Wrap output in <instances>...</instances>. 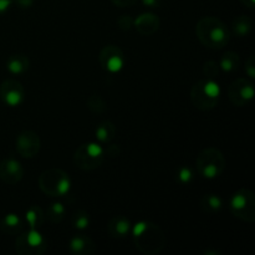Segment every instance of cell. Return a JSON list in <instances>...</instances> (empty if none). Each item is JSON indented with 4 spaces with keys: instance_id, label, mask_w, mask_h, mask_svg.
Wrapping results in <instances>:
<instances>
[{
    "instance_id": "obj_3",
    "label": "cell",
    "mask_w": 255,
    "mask_h": 255,
    "mask_svg": "<svg viewBox=\"0 0 255 255\" xmlns=\"http://www.w3.org/2000/svg\"><path fill=\"white\" fill-rule=\"evenodd\" d=\"M221 97V87L214 79L203 77L193 85L191 90V100L194 107L201 111H211L218 105Z\"/></svg>"
},
{
    "instance_id": "obj_21",
    "label": "cell",
    "mask_w": 255,
    "mask_h": 255,
    "mask_svg": "<svg viewBox=\"0 0 255 255\" xmlns=\"http://www.w3.org/2000/svg\"><path fill=\"white\" fill-rule=\"evenodd\" d=\"M252 29H253V21L247 15H239L232 22V31L238 37H244L249 35Z\"/></svg>"
},
{
    "instance_id": "obj_7",
    "label": "cell",
    "mask_w": 255,
    "mask_h": 255,
    "mask_svg": "<svg viewBox=\"0 0 255 255\" xmlns=\"http://www.w3.org/2000/svg\"><path fill=\"white\" fill-rule=\"evenodd\" d=\"M104 158V148L100 144L89 142L81 144L76 149L74 154V163L82 171H94L101 166Z\"/></svg>"
},
{
    "instance_id": "obj_1",
    "label": "cell",
    "mask_w": 255,
    "mask_h": 255,
    "mask_svg": "<svg viewBox=\"0 0 255 255\" xmlns=\"http://www.w3.org/2000/svg\"><path fill=\"white\" fill-rule=\"evenodd\" d=\"M136 248L142 254L157 255L166 246V236L161 227L149 221H141L132 228Z\"/></svg>"
},
{
    "instance_id": "obj_24",
    "label": "cell",
    "mask_w": 255,
    "mask_h": 255,
    "mask_svg": "<svg viewBox=\"0 0 255 255\" xmlns=\"http://www.w3.org/2000/svg\"><path fill=\"white\" fill-rule=\"evenodd\" d=\"M65 212L66 211H65V207L62 206V203L55 202V203H51L47 207L46 213H45V219L51 222L52 224H57L64 219Z\"/></svg>"
},
{
    "instance_id": "obj_11",
    "label": "cell",
    "mask_w": 255,
    "mask_h": 255,
    "mask_svg": "<svg viewBox=\"0 0 255 255\" xmlns=\"http://www.w3.org/2000/svg\"><path fill=\"white\" fill-rule=\"evenodd\" d=\"M0 99L10 107H17L24 102L25 90L16 79H6L0 85Z\"/></svg>"
},
{
    "instance_id": "obj_36",
    "label": "cell",
    "mask_w": 255,
    "mask_h": 255,
    "mask_svg": "<svg viewBox=\"0 0 255 255\" xmlns=\"http://www.w3.org/2000/svg\"><path fill=\"white\" fill-rule=\"evenodd\" d=\"M242 4L246 5L247 7H249V9H253L254 5H255V0H241Z\"/></svg>"
},
{
    "instance_id": "obj_14",
    "label": "cell",
    "mask_w": 255,
    "mask_h": 255,
    "mask_svg": "<svg viewBox=\"0 0 255 255\" xmlns=\"http://www.w3.org/2000/svg\"><path fill=\"white\" fill-rule=\"evenodd\" d=\"M133 25L137 31L141 35H143V36H151V35H153L159 29L161 21H159V17L156 14L143 12L137 19H134Z\"/></svg>"
},
{
    "instance_id": "obj_4",
    "label": "cell",
    "mask_w": 255,
    "mask_h": 255,
    "mask_svg": "<svg viewBox=\"0 0 255 255\" xmlns=\"http://www.w3.org/2000/svg\"><path fill=\"white\" fill-rule=\"evenodd\" d=\"M197 172L201 177L214 179L223 173L226 168V158L216 147H207L202 149L196 161Z\"/></svg>"
},
{
    "instance_id": "obj_26",
    "label": "cell",
    "mask_w": 255,
    "mask_h": 255,
    "mask_svg": "<svg viewBox=\"0 0 255 255\" xmlns=\"http://www.w3.org/2000/svg\"><path fill=\"white\" fill-rule=\"evenodd\" d=\"M71 223L74 228L79 229V231H84V229L89 228L90 226V216L86 211L84 209H79L74 213L71 218Z\"/></svg>"
},
{
    "instance_id": "obj_5",
    "label": "cell",
    "mask_w": 255,
    "mask_h": 255,
    "mask_svg": "<svg viewBox=\"0 0 255 255\" xmlns=\"http://www.w3.org/2000/svg\"><path fill=\"white\" fill-rule=\"evenodd\" d=\"M39 187L46 196L64 197L69 193L71 181L69 174L60 168H50L39 177Z\"/></svg>"
},
{
    "instance_id": "obj_32",
    "label": "cell",
    "mask_w": 255,
    "mask_h": 255,
    "mask_svg": "<svg viewBox=\"0 0 255 255\" xmlns=\"http://www.w3.org/2000/svg\"><path fill=\"white\" fill-rule=\"evenodd\" d=\"M12 2H14V0H0V15L5 14L10 9Z\"/></svg>"
},
{
    "instance_id": "obj_12",
    "label": "cell",
    "mask_w": 255,
    "mask_h": 255,
    "mask_svg": "<svg viewBox=\"0 0 255 255\" xmlns=\"http://www.w3.org/2000/svg\"><path fill=\"white\" fill-rule=\"evenodd\" d=\"M40 137L34 131H22L15 142L16 152L24 158H34L40 151Z\"/></svg>"
},
{
    "instance_id": "obj_17",
    "label": "cell",
    "mask_w": 255,
    "mask_h": 255,
    "mask_svg": "<svg viewBox=\"0 0 255 255\" xmlns=\"http://www.w3.org/2000/svg\"><path fill=\"white\" fill-rule=\"evenodd\" d=\"M22 228H24V224L17 214L7 213L0 221V229L2 233L9 234V236H17L21 233Z\"/></svg>"
},
{
    "instance_id": "obj_2",
    "label": "cell",
    "mask_w": 255,
    "mask_h": 255,
    "mask_svg": "<svg viewBox=\"0 0 255 255\" xmlns=\"http://www.w3.org/2000/svg\"><path fill=\"white\" fill-rule=\"evenodd\" d=\"M196 34L199 41L209 49H222L231 39V31L224 22L214 16H206L197 22Z\"/></svg>"
},
{
    "instance_id": "obj_16",
    "label": "cell",
    "mask_w": 255,
    "mask_h": 255,
    "mask_svg": "<svg viewBox=\"0 0 255 255\" xmlns=\"http://www.w3.org/2000/svg\"><path fill=\"white\" fill-rule=\"evenodd\" d=\"M70 251L75 255H90L96 251V246L90 237L77 234L70 241Z\"/></svg>"
},
{
    "instance_id": "obj_29",
    "label": "cell",
    "mask_w": 255,
    "mask_h": 255,
    "mask_svg": "<svg viewBox=\"0 0 255 255\" xmlns=\"http://www.w3.org/2000/svg\"><path fill=\"white\" fill-rule=\"evenodd\" d=\"M133 21L131 15H121L117 20V24H119V27L124 31H128L132 26H133Z\"/></svg>"
},
{
    "instance_id": "obj_30",
    "label": "cell",
    "mask_w": 255,
    "mask_h": 255,
    "mask_svg": "<svg viewBox=\"0 0 255 255\" xmlns=\"http://www.w3.org/2000/svg\"><path fill=\"white\" fill-rule=\"evenodd\" d=\"M244 70H246V74L248 75L251 79H254L255 77V57L252 55L247 59L246 66H244Z\"/></svg>"
},
{
    "instance_id": "obj_20",
    "label": "cell",
    "mask_w": 255,
    "mask_h": 255,
    "mask_svg": "<svg viewBox=\"0 0 255 255\" xmlns=\"http://www.w3.org/2000/svg\"><path fill=\"white\" fill-rule=\"evenodd\" d=\"M25 221H26L29 229H39L45 222V213L41 207L32 206L25 212Z\"/></svg>"
},
{
    "instance_id": "obj_27",
    "label": "cell",
    "mask_w": 255,
    "mask_h": 255,
    "mask_svg": "<svg viewBox=\"0 0 255 255\" xmlns=\"http://www.w3.org/2000/svg\"><path fill=\"white\" fill-rule=\"evenodd\" d=\"M202 71H203L204 77H209V79L216 80V77L219 75L221 69H219V65L217 64L216 61L211 60V61H207L206 64L203 65V70H202Z\"/></svg>"
},
{
    "instance_id": "obj_18",
    "label": "cell",
    "mask_w": 255,
    "mask_h": 255,
    "mask_svg": "<svg viewBox=\"0 0 255 255\" xmlns=\"http://www.w3.org/2000/svg\"><path fill=\"white\" fill-rule=\"evenodd\" d=\"M30 61L26 55L15 54L7 59L6 69L12 75H21L29 69Z\"/></svg>"
},
{
    "instance_id": "obj_25",
    "label": "cell",
    "mask_w": 255,
    "mask_h": 255,
    "mask_svg": "<svg viewBox=\"0 0 255 255\" xmlns=\"http://www.w3.org/2000/svg\"><path fill=\"white\" fill-rule=\"evenodd\" d=\"M87 107L92 114L101 115L107 110V104L102 99V96H100L99 94H94L87 99Z\"/></svg>"
},
{
    "instance_id": "obj_19",
    "label": "cell",
    "mask_w": 255,
    "mask_h": 255,
    "mask_svg": "<svg viewBox=\"0 0 255 255\" xmlns=\"http://www.w3.org/2000/svg\"><path fill=\"white\" fill-rule=\"evenodd\" d=\"M95 134L99 142L101 143H110L112 139L116 136V126L112 124L111 121L106 120V121L100 122L99 126L95 129Z\"/></svg>"
},
{
    "instance_id": "obj_10",
    "label": "cell",
    "mask_w": 255,
    "mask_h": 255,
    "mask_svg": "<svg viewBox=\"0 0 255 255\" xmlns=\"http://www.w3.org/2000/svg\"><path fill=\"white\" fill-rule=\"evenodd\" d=\"M99 61L105 71L115 74V72H119L124 69L126 57H125L124 51L119 46L107 45L100 51Z\"/></svg>"
},
{
    "instance_id": "obj_23",
    "label": "cell",
    "mask_w": 255,
    "mask_h": 255,
    "mask_svg": "<svg viewBox=\"0 0 255 255\" xmlns=\"http://www.w3.org/2000/svg\"><path fill=\"white\" fill-rule=\"evenodd\" d=\"M239 62V55L234 51H226V54H223V56L219 60V69L223 70L224 72H233L238 69Z\"/></svg>"
},
{
    "instance_id": "obj_33",
    "label": "cell",
    "mask_w": 255,
    "mask_h": 255,
    "mask_svg": "<svg viewBox=\"0 0 255 255\" xmlns=\"http://www.w3.org/2000/svg\"><path fill=\"white\" fill-rule=\"evenodd\" d=\"M111 1L119 7H127V6H131V5H133L137 0H111Z\"/></svg>"
},
{
    "instance_id": "obj_9",
    "label": "cell",
    "mask_w": 255,
    "mask_h": 255,
    "mask_svg": "<svg viewBox=\"0 0 255 255\" xmlns=\"http://www.w3.org/2000/svg\"><path fill=\"white\" fill-rule=\"evenodd\" d=\"M254 96V85L251 80L239 77L228 87V97L234 106H246Z\"/></svg>"
},
{
    "instance_id": "obj_22",
    "label": "cell",
    "mask_w": 255,
    "mask_h": 255,
    "mask_svg": "<svg viewBox=\"0 0 255 255\" xmlns=\"http://www.w3.org/2000/svg\"><path fill=\"white\" fill-rule=\"evenodd\" d=\"M201 208L206 213H217L223 208V199L218 194H204L201 198Z\"/></svg>"
},
{
    "instance_id": "obj_8",
    "label": "cell",
    "mask_w": 255,
    "mask_h": 255,
    "mask_svg": "<svg viewBox=\"0 0 255 255\" xmlns=\"http://www.w3.org/2000/svg\"><path fill=\"white\" fill-rule=\"evenodd\" d=\"M46 239L39 229H29L24 233H19L15 241V249L20 255H41L46 252Z\"/></svg>"
},
{
    "instance_id": "obj_34",
    "label": "cell",
    "mask_w": 255,
    "mask_h": 255,
    "mask_svg": "<svg viewBox=\"0 0 255 255\" xmlns=\"http://www.w3.org/2000/svg\"><path fill=\"white\" fill-rule=\"evenodd\" d=\"M14 2L21 9H29L34 4V0H14Z\"/></svg>"
},
{
    "instance_id": "obj_31",
    "label": "cell",
    "mask_w": 255,
    "mask_h": 255,
    "mask_svg": "<svg viewBox=\"0 0 255 255\" xmlns=\"http://www.w3.org/2000/svg\"><path fill=\"white\" fill-rule=\"evenodd\" d=\"M104 153L105 156L109 157H119L120 153H121V149L117 144H110V146H107L106 149H104Z\"/></svg>"
},
{
    "instance_id": "obj_15",
    "label": "cell",
    "mask_w": 255,
    "mask_h": 255,
    "mask_svg": "<svg viewBox=\"0 0 255 255\" xmlns=\"http://www.w3.org/2000/svg\"><path fill=\"white\" fill-rule=\"evenodd\" d=\"M131 232V222L124 216H115L107 224V233L112 238H124Z\"/></svg>"
},
{
    "instance_id": "obj_28",
    "label": "cell",
    "mask_w": 255,
    "mask_h": 255,
    "mask_svg": "<svg viewBox=\"0 0 255 255\" xmlns=\"http://www.w3.org/2000/svg\"><path fill=\"white\" fill-rule=\"evenodd\" d=\"M194 178V172L193 169L189 168L188 166H183L178 169L177 173V179L181 182L182 184H189Z\"/></svg>"
},
{
    "instance_id": "obj_35",
    "label": "cell",
    "mask_w": 255,
    "mask_h": 255,
    "mask_svg": "<svg viewBox=\"0 0 255 255\" xmlns=\"http://www.w3.org/2000/svg\"><path fill=\"white\" fill-rule=\"evenodd\" d=\"M142 4L146 5L147 7H151V9H156L161 5V0H142Z\"/></svg>"
},
{
    "instance_id": "obj_6",
    "label": "cell",
    "mask_w": 255,
    "mask_h": 255,
    "mask_svg": "<svg viewBox=\"0 0 255 255\" xmlns=\"http://www.w3.org/2000/svg\"><path fill=\"white\" fill-rule=\"evenodd\" d=\"M229 209L236 218L253 223L255 221V196L248 188H241L232 196Z\"/></svg>"
},
{
    "instance_id": "obj_13",
    "label": "cell",
    "mask_w": 255,
    "mask_h": 255,
    "mask_svg": "<svg viewBox=\"0 0 255 255\" xmlns=\"http://www.w3.org/2000/svg\"><path fill=\"white\" fill-rule=\"evenodd\" d=\"M24 177L21 163L14 158H5L0 162V179L6 184H16Z\"/></svg>"
}]
</instances>
